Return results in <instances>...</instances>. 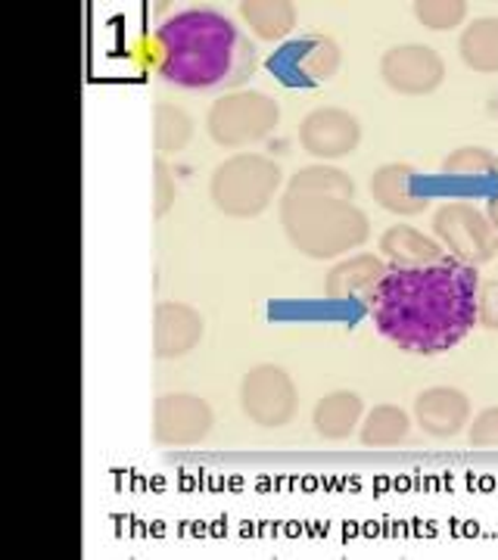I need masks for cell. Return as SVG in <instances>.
I'll return each instance as SVG.
<instances>
[{
  "mask_svg": "<svg viewBox=\"0 0 498 560\" xmlns=\"http://www.w3.org/2000/svg\"><path fill=\"white\" fill-rule=\"evenodd\" d=\"M449 178H498V156L486 147H459L442 160Z\"/></svg>",
  "mask_w": 498,
  "mask_h": 560,
  "instance_id": "cell-23",
  "label": "cell"
},
{
  "mask_svg": "<svg viewBox=\"0 0 498 560\" xmlns=\"http://www.w3.org/2000/svg\"><path fill=\"white\" fill-rule=\"evenodd\" d=\"M280 125V103L262 91H231L209 106L206 131L219 147L243 150L265 140Z\"/></svg>",
  "mask_w": 498,
  "mask_h": 560,
  "instance_id": "cell-5",
  "label": "cell"
},
{
  "mask_svg": "<svg viewBox=\"0 0 498 560\" xmlns=\"http://www.w3.org/2000/svg\"><path fill=\"white\" fill-rule=\"evenodd\" d=\"M461 62L474 72L493 75L498 72V20L496 16H483L474 20L459 38Z\"/></svg>",
  "mask_w": 498,
  "mask_h": 560,
  "instance_id": "cell-19",
  "label": "cell"
},
{
  "mask_svg": "<svg viewBox=\"0 0 498 560\" xmlns=\"http://www.w3.org/2000/svg\"><path fill=\"white\" fill-rule=\"evenodd\" d=\"M361 415H364V401H361L359 393L339 389V393H331L315 405L312 423H315L319 436L337 442L346 440L359 427Z\"/></svg>",
  "mask_w": 498,
  "mask_h": 560,
  "instance_id": "cell-17",
  "label": "cell"
},
{
  "mask_svg": "<svg viewBox=\"0 0 498 560\" xmlns=\"http://www.w3.org/2000/svg\"><path fill=\"white\" fill-rule=\"evenodd\" d=\"M216 415L209 401L194 393H169L153 405V440L169 448L197 445L212 433Z\"/></svg>",
  "mask_w": 498,
  "mask_h": 560,
  "instance_id": "cell-10",
  "label": "cell"
},
{
  "mask_svg": "<svg viewBox=\"0 0 498 560\" xmlns=\"http://www.w3.org/2000/svg\"><path fill=\"white\" fill-rule=\"evenodd\" d=\"M415 418L427 436L452 440L471 420V399L455 386H433L415 399Z\"/></svg>",
  "mask_w": 498,
  "mask_h": 560,
  "instance_id": "cell-13",
  "label": "cell"
},
{
  "mask_svg": "<svg viewBox=\"0 0 498 560\" xmlns=\"http://www.w3.org/2000/svg\"><path fill=\"white\" fill-rule=\"evenodd\" d=\"M162 81L184 91H238L256 75L253 40L219 10L194 7L157 28Z\"/></svg>",
  "mask_w": 498,
  "mask_h": 560,
  "instance_id": "cell-2",
  "label": "cell"
},
{
  "mask_svg": "<svg viewBox=\"0 0 498 560\" xmlns=\"http://www.w3.org/2000/svg\"><path fill=\"white\" fill-rule=\"evenodd\" d=\"M486 219L493 221V231H496V243H498V197H493L489 206H486Z\"/></svg>",
  "mask_w": 498,
  "mask_h": 560,
  "instance_id": "cell-28",
  "label": "cell"
},
{
  "mask_svg": "<svg viewBox=\"0 0 498 560\" xmlns=\"http://www.w3.org/2000/svg\"><path fill=\"white\" fill-rule=\"evenodd\" d=\"M380 256H386L390 268H424L445 259V246L412 224H393L380 237Z\"/></svg>",
  "mask_w": 498,
  "mask_h": 560,
  "instance_id": "cell-16",
  "label": "cell"
},
{
  "mask_svg": "<svg viewBox=\"0 0 498 560\" xmlns=\"http://www.w3.org/2000/svg\"><path fill=\"white\" fill-rule=\"evenodd\" d=\"M386 275V265L371 253H359L349 259H339L324 278V296L334 302L368 300L380 278Z\"/></svg>",
  "mask_w": 498,
  "mask_h": 560,
  "instance_id": "cell-15",
  "label": "cell"
},
{
  "mask_svg": "<svg viewBox=\"0 0 498 560\" xmlns=\"http://www.w3.org/2000/svg\"><path fill=\"white\" fill-rule=\"evenodd\" d=\"M287 190L297 194H327V197H343V200H356V180L346 175L337 165H305L299 168L293 178L287 180Z\"/></svg>",
  "mask_w": 498,
  "mask_h": 560,
  "instance_id": "cell-20",
  "label": "cell"
},
{
  "mask_svg": "<svg viewBox=\"0 0 498 560\" xmlns=\"http://www.w3.org/2000/svg\"><path fill=\"white\" fill-rule=\"evenodd\" d=\"M202 315L184 302H160L153 312V355L157 359H184L202 340Z\"/></svg>",
  "mask_w": 498,
  "mask_h": 560,
  "instance_id": "cell-12",
  "label": "cell"
},
{
  "mask_svg": "<svg viewBox=\"0 0 498 560\" xmlns=\"http://www.w3.org/2000/svg\"><path fill=\"white\" fill-rule=\"evenodd\" d=\"M467 440L474 448H498V405H489L479 411L467 430Z\"/></svg>",
  "mask_w": 498,
  "mask_h": 560,
  "instance_id": "cell-26",
  "label": "cell"
},
{
  "mask_svg": "<svg viewBox=\"0 0 498 560\" xmlns=\"http://www.w3.org/2000/svg\"><path fill=\"white\" fill-rule=\"evenodd\" d=\"M412 13L424 28H433V32H449V28H459L464 16H467V3L464 0H415L412 3Z\"/></svg>",
  "mask_w": 498,
  "mask_h": 560,
  "instance_id": "cell-24",
  "label": "cell"
},
{
  "mask_svg": "<svg viewBox=\"0 0 498 560\" xmlns=\"http://www.w3.org/2000/svg\"><path fill=\"white\" fill-rule=\"evenodd\" d=\"M361 143V121L339 106L312 109L299 121V147L319 160H343Z\"/></svg>",
  "mask_w": 498,
  "mask_h": 560,
  "instance_id": "cell-11",
  "label": "cell"
},
{
  "mask_svg": "<svg viewBox=\"0 0 498 560\" xmlns=\"http://www.w3.org/2000/svg\"><path fill=\"white\" fill-rule=\"evenodd\" d=\"M477 290V268L442 259L424 268H386L364 305L393 346L439 355L474 330Z\"/></svg>",
  "mask_w": 498,
  "mask_h": 560,
  "instance_id": "cell-1",
  "label": "cell"
},
{
  "mask_svg": "<svg viewBox=\"0 0 498 560\" xmlns=\"http://www.w3.org/2000/svg\"><path fill=\"white\" fill-rule=\"evenodd\" d=\"M380 79L396 94L424 97L445 81V62L427 44H398L380 57Z\"/></svg>",
  "mask_w": 498,
  "mask_h": 560,
  "instance_id": "cell-9",
  "label": "cell"
},
{
  "mask_svg": "<svg viewBox=\"0 0 498 560\" xmlns=\"http://www.w3.org/2000/svg\"><path fill=\"white\" fill-rule=\"evenodd\" d=\"M299 393L293 377L278 364H259L240 383V408L243 415L265 430L287 427L297 415Z\"/></svg>",
  "mask_w": 498,
  "mask_h": 560,
  "instance_id": "cell-8",
  "label": "cell"
},
{
  "mask_svg": "<svg viewBox=\"0 0 498 560\" xmlns=\"http://www.w3.org/2000/svg\"><path fill=\"white\" fill-rule=\"evenodd\" d=\"M280 228L309 259H337L371 237V221L352 200L287 190L278 206Z\"/></svg>",
  "mask_w": 498,
  "mask_h": 560,
  "instance_id": "cell-3",
  "label": "cell"
},
{
  "mask_svg": "<svg viewBox=\"0 0 498 560\" xmlns=\"http://www.w3.org/2000/svg\"><path fill=\"white\" fill-rule=\"evenodd\" d=\"M477 320L498 334V278L483 280L477 290Z\"/></svg>",
  "mask_w": 498,
  "mask_h": 560,
  "instance_id": "cell-27",
  "label": "cell"
},
{
  "mask_svg": "<svg viewBox=\"0 0 498 560\" xmlns=\"http://www.w3.org/2000/svg\"><path fill=\"white\" fill-rule=\"evenodd\" d=\"M415 180H418V172L405 162L380 165L371 175V197L380 209H386L393 215H420L430 206V200L415 194Z\"/></svg>",
  "mask_w": 498,
  "mask_h": 560,
  "instance_id": "cell-14",
  "label": "cell"
},
{
  "mask_svg": "<svg viewBox=\"0 0 498 560\" xmlns=\"http://www.w3.org/2000/svg\"><path fill=\"white\" fill-rule=\"evenodd\" d=\"M433 231L442 241V246L455 256L461 265L479 268L486 261H493L498 243L493 221L486 219V212H479L471 202H442L433 212Z\"/></svg>",
  "mask_w": 498,
  "mask_h": 560,
  "instance_id": "cell-6",
  "label": "cell"
},
{
  "mask_svg": "<svg viewBox=\"0 0 498 560\" xmlns=\"http://www.w3.org/2000/svg\"><path fill=\"white\" fill-rule=\"evenodd\" d=\"M339 44L327 35L309 32L299 38L280 44L275 57L268 60L271 75L287 88H321L339 72Z\"/></svg>",
  "mask_w": 498,
  "mask_h": 560,
  "instance_id": "cell-7",
  "label": "cell"
},
{
  "mask_svg": "<svg viewBox=\"0 0 498 560\" xmlns=\"http://www.w3.org/2000/svg\"><path fill=\"white\" fill-rule=\"evenodd\" d=\"M194 138V119L175 103H157L153 109V147L160 153H181Z\"/></svg>",
  "mask_w": 498,
  "mask_h": 560,
  "instance_id": "cell-22",
  "label": "cell"
},
{
  "mask_svg": "<svg viewBox=\"0 0 498 560\" xmlns=\"http://www.w3.org/2000/svg\"><path fill=\"white\" fill-rule=\"evenodd\" d=\"M240 16L259 40H283L297 28V3L290 0H243Z\"/></svg>",
  "mask_w": 498,
  "mask_h": 560,
  "instance_id": "cell-18",
  "label": "cell"
},
{
  "mask_svg": "<svg viewBox=\"0 0 498 560\" xmlns=\"http://www.w3.org/2000/svg\"><path fill=\"white\" fill-rule=\"evenodd\" d=\"M280 184L283 172L278 162L259 153H240L216 165L209 178V197L216 209L231 219H259L275 200Z\"/></svg>",
  "mask_w": 498,
  "mask_h": 560,
  "instance_id": "cell-4",
  "label": "cell"
},
{
  "mask_svg": "<svg viewBox=\"0 0 498 560\" xmlns=\"http://www.w3.org/2000/svg\"><path fill=\"white\" fill-rule=\"evenodd\" d=\"M412 420L398 408V405H378L374 411H368V418L361 423L359 440L368 448H393L408 436Z\"/></svg>",
  "mask_w": 498,
  "mask_h": 560,
  "instance_id": "cell-21",
  "label": "cell"
},
{
  "mask_svg": "<svg viewBox=\"0 0 498 560\" xmlns=\"http://www.w3.org/2000/svg\"><path fill=\"white\" fill-rule=\"evenodd\" d=\"M153 175H157V184H153V202H157V219H162L175 200H178V187H175V175H172V168L165 165V160L153 162Z\"/></svg>",
  "mask_w": 498,
  "mask_h": 560,
  "instance_id": "cell-25",
  "label": "cell"
}]
</instances>
